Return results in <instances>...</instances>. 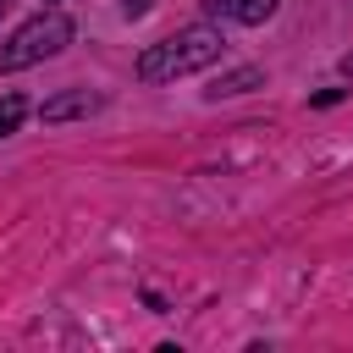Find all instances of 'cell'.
I'll return each instance as SVG.
<instances>
[{
	"label": "cell",
	"mask_w": 353,
	"mask_h": 353,
	"mask_svg": "<svg viewBox=\"0 0 353 353\" xmlns=\"http://www.w3.org/2000/svg\"><path fill=\"white\" fill-rule=\"evenodd\" d=\"M210 61H221V33L210 22H193V28L160 39L138 55V83H171V77H188Z\"/></svg>",
	"instance_id": "6da1fadb"
},
{
	"label": "cell",
	"mask_w": 353,
	"mask_h": 353,
	"mask_svg": "<svg viewBox=\"0 0 353 353\" xmlns=\"http://www.w3.org/2000/svg\"><path fill=\"white\" fill-rule=\"evenodd\" d=\"M72 44V22L61 17V11H39V17H28L6 44H0V72H22V66H33V61H50V55H61Z\"/></svg>",
	"instance_id": "7a4b0ae2"
},
{
	"label": "cell",
	"mask_w": 353,
	"mask_h": 353,
	"mask_svg": "<svg viewBox=\"0 0 353 353\" xmlns=\"http://www.w3.org/2000/svg\"><path fill=\"white\" fill-rule=\"evenodd\" d=\"M210 11L215 17H232L243 28H259L265 17H276V0H210Z\"/></svg>",
	"instance_id": "3957f363"
},
{
	"label": "cell",
	"mask_w": 353,
	"mask_h": 353,
	"mask_svg": "<svg viewBox=\"0 0 353 353\" xmlns=\"http://www.w3.org/2000/svg\"><path fill=\"white\" fill-rule=\"evenodd\" d=\"M88 110H99V94H88V88H72V94L50 99L39 116H44V121H72V116H88Z\"/></svg>",
	"instance_id": "277c9868"
},
{
	"label": "cell",
	"mask_w": 353,
	"mask_h": 353,
	"mask_svg": "<svg viewBox=\"0 0 353 353\" xmlns=\"http://www.w3.org/2000/svg\"><path fill=\"white\" fill-rule=\"evenodd\" d=\"M22 116H28V99H22V94H6V99H0V138H11V132L22 127Z\"/></svg>",
	"instance_id": "5b68a950"
},
{
	"label": "cell",
	"mask_w": 353,
	"mask_h": 353,
	"mask_svg": "<svg viewBox=\"0 0 353 353\" xmlns=\"http://www.w3.org/2000/svg\"><path fill=\"white\" fill-rule=\"evenodd\" d=\"M254 83H259V72H254V66H243V72H232V77H221V83H215L210 94H215V99H221V94H243V88H254Z\"/></svg>",
	"instance_id": "8992f818"
},
{
	"label": "cell",
	"mask_w": 353,
	"mask_h": 353,
	"mask_svg": "<svg viewBox=\"0 0 353 353\" xmlns=\"http://www.w3.org/2000/svg\"><path fill=\"white\" fill-rule=\"evenodd\" d=\"M149 11V0H127V17H143Z\"/></svg>",
	"instance_id": "52a82bcc"
},
{
	"label": "cell",
	"mask_w": 353,
	"mask_h": 353,
	"mask_svg": "<svg viewBox=\"0 0 353 353\" xmlns=\"http://www.w3.org/2000/svg\"><path fill=\"white\" fill-rule=\"evenodd\" d=\"M342 72H347V77H353V55H342Z\"/></svg>",
	"instance_id": "ba28073f"
},
{
	"label": "cell",
	"mask_w": 353,
	"mask_h": 353,
	"mask_svg": "<svg viewBox=\"0 0 353 353\" xmlns=\"http://www.w3.org/2000/svg\"><path fill=\"white\" fill-rule=\"evenodd\" d=\"M6 6H11V0H0V17H6Z\"/></svg>",
	"instance_id": "9c48e42d"
}]
</instances>
